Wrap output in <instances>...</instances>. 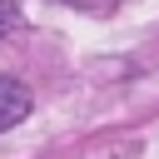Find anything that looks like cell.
<instances>
[{"label": "cell", "instance_id": "cell-1", "mask_svg": "<svg viewBox=\"0 0 159 159\" xmlns=\"http://www.w3.org/2000/svg\"><path fill=\"white\" fill-rule=\"evenodd\" d=\"M30 114V89L20 84V80H10V75H0V129H10V124H20Z\"/></svg>", "mask_w": 159, "mask_h": 159}, {"label": "cell", "instance_id": "cell-2", "mask_svg": "<svg viewBox=\"0 0 159 159\" xmlns=\"http://www.w3.org/2000/svg\"><path fill=\"white\" fill-rule=\"evenodd\" d=\"M15 25H20V5H15V0H0V40H5Z\"/></svg>", "mask_w": 159, "mask_h": 159}]
</instances>
